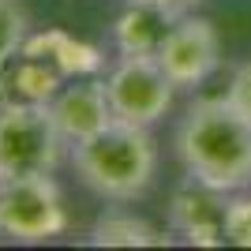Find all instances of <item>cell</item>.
<instances>
[{
  "label": "cell",
  "mask_w": 251,
  "mask_h": 251,
  "mask_svg": "<svg viewBox=\"0 0 251 251\" xmlns=\"http://www.w3.org/2000/svg\"><path fill=\"white\" fill-rule=\"evenodd\" d=\"M184 11L154 4V0H127V8L113 23V45L120 56H157L165 45L173 23Z\"/></svg>",
  "instance_id": "obj_9"
},
{
  "label": "cell",
  "mask_w": 251,
  "mask_h": 251,
  "mask_svg": "<svg viewBox=\"0 0 251 251\" xmlns=\"http://www.w3.org/2000/svg\"><path fill=\"white\" fill-rule=\"evenodd\" d=\"M64 135L49 105L0 109V176H42L64 157Z\"/></svg>",
  "instance_id": "obj_4"
},
{
  "label": "cell",
  "mask_w": 251,
  "mask_h": 251,
  "mask_svg": "<svg viewBox=\"0 0 251 251\" xmlns=\"http://www.w3.org/2000/svg\"><path fill=\"white\" fill-rule=\"evenodd\" d=\"M105 90L116 120L150 127L173 109L176 86L157 64V56H120L105 75Z\"/></svg>",
  "instance_id": "obj_5"
},
{
  "label": "cell",
  "mask_w": 251,
  "mask_h": 251,
  "mask_svg": "<svg viewBox=\"0 0 251 251\" xmlns=\"http://www.w3.org/2000/svg\"><path fill=\"white\" fill-rule=\"evenodd\" d=\"M225 98H229L232 109H236V113L251 124V64H244L240 72L232 75V83H229V90H225Z\"/></svg>",
  "instance_id": "obj_15"
},
{
  "label": "cell",
  "mask_w": 251,
  "mask_h": 251,
  "mask_svg": "<svg viewBox=\"0 0 251 251\" xmlns=\"http://www.w3.org/2000/svg\"><path fill=\"white\" fill-rule=\"evenodd\" d=\"M90 244L94 248H161L169 244V236H161L150 221L127 210H105L90 229Z\"/></svg>",
  "instance_id": "obj_12"
},
{
  "label": "cell",
  "mask_w": 251,
  "mask_h": 251,
  "mask_svg": "<svg viewBox=\"0 0 251 251\" xmlns=\"http://www.w3.org/2000/svg\"><path fill=\"white\" fill-rule=\"evenodd\" d=\"M184 173L225 195L251 188V124L229 98H199L176 127Z\"/></svg>",
  "instance_id": "obj_1"
},
{
  "label": "cell",
  "mask_w": 251,
  "mask_h": 251,
  "mask_svg": "<svg viewBox=\"0 0 251 251\" xmlns=\"http://www.w3.org/2000/svg\"><path fill=\"white\" fill-rule=\"evenodd\" d=\"M72 161H75L79 180L98 199L135 202L154 184L157 147L147 127L127 124V120H113L94 139L72 147Z\"/></svg>",
  "instance_id": "obj_2"
},
{
  "label": "cell",
  "mask_w": 251,
  "mask_h": 251,
  "mask_svg": "<svg viewBox=\"0 0 251 251\" xmlns=\"http://www.w3.org/2000/svg\"><path fill=\"white\" fill-rule=\"evenodd\" d=\"M0 180H4V176H0Z\"/></svg>",
  "instance_id": "obj_17"
},
{
  "label": "cell",
  "mask_w": 251,
  "mask_h": 251,
  "mask_svg": "<svg viewBox=\"0 0 251 251\" xmlns=\"http://www.w3.org/2000/svg\"><path fill=\"white\" fill-rule=\"evenodd\" d=\"M49 109H52V120H56V127H60L68 147H79L86 139H94L98 131H105L116 120L101 75L68 79L60 86V94L49 101Z\"/></svg>",
  "instance_id": "obj_8"
},
{
  "label": "cell",
  "mask_w": 251,
  "mask_h": 251,
  "mask_svg": "<svg viewBox=\"0 0 251 251\" xmlns=\"http://www.w3.org/2000/svg\"><path fill=\"white\" fill-rule=\"evenodd\" d=\"M229 199L232 195L188 176L169 199V225L195 248H221L229 244Z\"/></svg>",
  "instance_id": "obj_7"
},
{
  "label": "cell",
  "mask_w": 251,
  "mask_h": 251,
  "mask_svg": "<svg viewBox=\"0 0 251 251\" xmlns=\"http://www.w3.org/2000/svg\"><path fill=\"white\" fill-rule=\"evenodd\" d=\"M229 244L251 248V191H236L229 199Z\"/></svg>",
  "instance_id": "obj_14"
},
{
  "label": "cell",
  "mask_w": 251,
  "mask_h": 251,
  "mask_svg": "<svg viewBox=\"0 0 251 251\" xmlns=\"http://www.w3.org/2000/svg\"><path fill=\"white\" fill-rule=\"evenodd\" d=\"M68 232V206L52 173L0 180V236L15 244H49Z\"/></svg>",
  "instance_id": "obj_3"
},
{
  "label": "cell",
  "mask_w": 251,
  "mask_h": 251,
  "mask_svg": "<svg viewBox=\"0 0 251 251\" xmlns=\"http://www.w3.org/2000/svg\"><path fill=\"white\" fill-rule=\"evenodd\" d=\"M157 64L165 68L176 90H195L218 72L221 64V38L214 23L202 15H180L169 30L165 45L157 52Z\"/></svg>",
  "instance_id": "obj_6"
},
{
  "label": "cell",
  "mask_w": 251,
  "mask_h": 251,
  "mask_svg": "<svg viewBox=\"0 0 251 251\" xmlns=\"http://www.w3.org/2000/svg\"><path fill=\"white\" fill-rule=\"evenodd\" d=\"M23 52L49 60L64 79H86V75H101L105 72V52L94 42H83L75 34L60 30V26H45V30H30Z\"/></svg>",
  "instance_id": "obj_11"
},
{
  "label": "cell",
  "mask_w": 251,
  "mask_h": 251,
  "mask_svg": "<svg viewBox=\"0 0 251 251\" xmlns=\"http://www.w3.org/2000/svg\"><path fill=\"white\" fill-rule=\"evenodd\" d=\"M30 34V19L19 0H0V64H8Z\"/></svg>",
  "instance_id": "obj_13"
},
{
  "label": "cell",
  "mask_w": 251,
  "mask_h": 251,
  "mask_svg": "<svg viewBox=\"0 0 251 251\" xmlns=\"http://www.w3.org/2000/svg\"><path fill=\"white\" fill-rule=\"evenodd\" d=\"M68 83L49 60L30 56V52H15L8 64H0V109L11 105H49Z\"/></svg>",
  "instance_id": "obj_10"
},
{
  "label": "cell",
  "mask_w": 251,
  "mask_h": 251,
  "mask_svg": "<svg viewBox=\"0 0 251 251\" xmlns=\"http://www.w3.org/2000/svg\"><path fill=\"white\" fill-rule=\"evenodd\" d=\"M154 4H169V8H180V11H184L188 4H195V0H154Z\"/></svg>",
  "instance_id": "obj_16"
}]
</instances>
